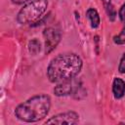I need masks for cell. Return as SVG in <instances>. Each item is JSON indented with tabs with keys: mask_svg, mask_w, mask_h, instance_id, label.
Listing matches in <instances>:
<instances>
[{
	"mask_svg": "<svg viewBox=\"0 0 125 125\" xmlns=\"http://www.w3.org/2000/svg\"><path fill=\"white\" fill-rule=\"evenodd\" d=\"M13 1V3H15V4H23V3H25V2H28L29 0H12Z\"/></svg>",
	"mask_w": 125,
	"mask_h": 125,
	"instance_id": "cell-14",
	"label": "cell"
},
{
	"mask_svg": "<svg viewBox=\"0 0 125 125\" xmlns=\"http://www.w3.org/2000/svg\"><path fill=\"white\" fill-rule=\"evenodd\" d=\"M83 65L80 57L73 53L60 54L55 57L47 68V76L53 83H60L74 78Z\"/></svg>",
	"mask_w": 125,
	"mask_h": 125,
	"instance_id": "cell-1",
	"label": "cell"
},
{
	"mask_svg": "<svg viewBox=\"0 0 125 125\" xmlns=\"http://www.w3.org/2000/svg\"><path fill=\"white\" fill-rule=\"evenodd\" d=\"M79 120V115L74 111H67L57 114L46 121V124H75Z\"/></svg>",
	"mask_w": 125,
	"mask_h": 125,
	"instance_id": "cell-5",
	"label": "cell"
},
{
	"mask_svg": "<svg viewBox=\"0 0 125 125\" xmlns=\"http://www.w3.org/2000/svg\"><path fill=\"white\" fill-rule=\"evenodd\" d=\"M103 3H104V8H105V11H106L108 17L110 18L111 21H113L116 14H115V11H114L113 6H112V4H111V1H110V0H103Z\"/></svg>",
	"mask_w": 125,
	"mask_h": 125,
	"instance_id": "cell-10",
	"label": "cell"
},
{
	"mask_svg": "<svg viewBox=\"0 0 125 125\" xmlns=\"http://www.w3.org/2000/svg\"><path fill=\"white\" fill-rule=\"evenodd\" d=\"M51 107V99L48 95L40 94L31 97L15 109V115L24 122H36L48 114Z\"/></svg>",
	"mask_w": 125,
	"mask_h": 125,
	"instance_id": "cell-2",
	"label": "cell"
},
{
	"mask_svg": "<svg viewBox=\"0 0 125 125\" xmlns=\"http://www.w3.org/2000/svg\"><path fill=\"white\" fill-rule=\"evenodd\" d=\"M113 41L115 44H124L125 43V27L121 30V32L113 37Z\"/></svg>",
	"mask_w": 125,
	"mask_h": 125,
	"instance_id": "cell-11",
	"label": "cell"
},
{
	"mask_svg": "<svg viewBox=\"0 0 125 125\" xmlns=\"http://www.w3.org/2000/svg\"><path fill=\"white\" fill-rule=\"evenodd\" d=\"M77 83L74 80V78L68 79V80H64L62 82H60L55 88H54V93L56 96L62 97V96H67L70 95L75 88L77 87Z\"/></svg>",
	"mask_w": 125,
	"mask_h": 125,
	"instance_id": "cell-6",
	"label": "cell"
},
{
	"mask_svg": "<svg viewBox=\"0 0 125 125\" xmlns=\"http://www.w3.org/2000/svg\"><path fill=\"white\" fill-rule=\"evenodd\" d=\"M48 0H32L27 2L19 12L17 21L21 24H26L39 19L47 10Z\"/></svg>",
	"mask_w": 125,
	"mask_h": 125,
	"instance_id": "cell-3",
	"label": "cell"
},
{
	"mask_svg": "<svg viewBox=\"0 0 125 125\" xmlns=\"http://www.w3.org/2000/svg\"><path fill=\"white\" fill-rule=\"evenodd\" d=\"M43 36L45 39V53L49 54L59 44L61 40V33L58 29H55L53 27H48L44 29Z\"/></svg>",
	"mask_w": 125,
	"mask_h": 125,
	"instance_id": "cell-4",
	"label": "cell"
},
{
	"mask_svg": "<svg viewBox=\"0 0 125 125\" xmlns=\"http://www.w3.org/2000/svg\"><path fill=\"white\" fill-rule=\"evenodd\" d=\"M86 16H87V18L89 19L92 27L96 28V27H98V26L100 25V21H100V16H99L97 10H95V9H93V8L88 9L87 12H86Z\"/></svg>",
	"mask_w": 125,
	"mask_h": 125,
	"instance_id": "cell-8",
	"label": "cell"
},
{
	"mask_svg": "<svg viewBox=\"0 0 125 125\" xmlns=\"http://www.w3.org/2000/svg\"><path fill=\"white\" fill-rule=\"evenodd\" d=\"M112 93L115 99H121L125 94V82L121 78H114L112 84Z\"/></svg>",
	"mask_w": 125,
	"mask_h": 125,
	"instance_id": "cell-7",
	"label": "cell"
},
{
	"mask_svg": "<svg viewBox=\"0 0 125 125\" xmlns=\"http://www.w3.org/2000/svg\"><path fill=\"white\" fill-rule=\"evenodd\" d=\"M41 50V44L39 40L32 39L28 42V51L31 55H37Z\"/></svg>",
	"mask_w": 125,
	"mask_h": 125,
	"instance_id": "cell-9",
	"label": "cell"
},
{
	"mask_svg": "<svg viewBox=\"0 0 125 125\" xmlns=\"http://www.w3.org/2000/svg\"><path fill=\"white\" fill-rule=\"evenodd\" d=\"M118 70L120 73H125V53L123 55V57L121 58V61H120V63H119V67H118Z\"/></svg>",
	"mask_w": 125,
	"mask_h": 125,
	"instance_id": "cell-13",
	"label": "cell"
},
{
	"mask_svg": "<svg viewBox=\"0 0 125 125\" xmlns=\"http://www.w3.org/2000/svg\"><path fill=\"white\" fill-rule=\"evenodd\" d=\"M118 16H119L120 21L125 23V3L121 6V8L119 10V13H118Z\"/></svg>",
	"mask_w": 125,
	"mask_h": 125,
	"instance_id": "cell-12",
	"label": "cell"
}]
</instances>
